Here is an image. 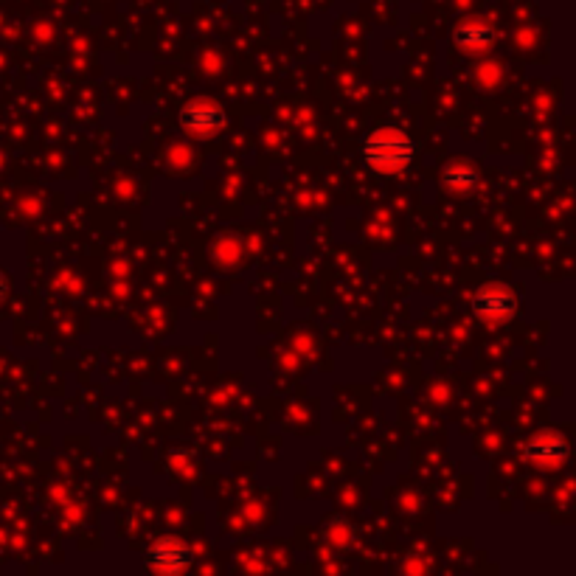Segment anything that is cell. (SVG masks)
I'll list each match as a JSON object with an SVG mask.
<instances>
[{
  "instance_id": "6da1fadb",
  "label": "cell",
  "mask_w": 576,
  "mask_h": 576,
  "mask_svg": "<svg viewBox=\"0 0 576 576\" xmlns=\"http://www.w3.org/2000/svg\"><path fill=\"white\" fill-rule=\"evenodd\" d=\"M416 155V144L411 135L399 127H380L363 144V161L369 169L380 175H397L408 169Z\"/></svg>"
},
{
  "instance_id": "7a4b0ae2",
  "label": "cell",
  "mask_w": 576,
  "mask_h": 576,
  "mask_svg": "<svg viewBox=\"0 0 576 576\" xmlns=\"http://www.w3.org/2000/svg\"><path fill=\"white\" fill-rule=\"evenodd\" d=\"M178 121H180V127H183L189 135L208 138V135L220 133L222 127L228 124V116H225V110H222L217 102H206V99H200V102L183 104Z\"/></svg>"
},
{
  "instance_id": "3957f363",
  "label": "cell",
  "mask_w": 576,
  "mask_h": 576,
  "mask_svg": "<svg viewBox=\"0 0 576 576\" xmlns=\"http://www.w3.org/2000/svg\"><path fill=\"white\" fill-rule=\"evenodd\" d=\"M515 310V293L509 287H503V284H487V287H481L473 296V312L481 321H489V324H498V321L512 318Z\"/></svg>"
},
{
  "instance_id": "277c9868",
  "label": "cell",
  "mask_w": 576,
  "mask_h": 576,
  "mask_svg": "<svg viewBox=\"0 0 576 576\" xmlns=\"http://www.w3.org/2000/svg\"><path fill=\"white\" fill-rule=\"evenodd\" d=\"M147 562L155 571L178 574V571H186L192 565V551L183 546V540H178V537H161L149 548Z\"/></svg>"
},
{
  "instance_id": "5b68a950",
  "label": "cell",
  "mask_w": 576,
  "mask_h": 576,
  "mask_svg": "<svg viewBox=\"0 0 576 576\" xmlns=\"http://www.w3.org/2000/svg\"><path fill=\"white\" fill-rule=\"evenodd\" d=\"M523 456L529 458L532 464H537V467H560L568 458V442L562 439L560 433L546 430V433H540V436H534V439L526 442Z\"/></svg>"
},
{
  "instance_id": "8992f818",
  "label": "cell",
  "mask_w": 576,
  "mask_h": 576,
  "mask_svg": "<svg viewBox=\"0 0 576 576\" xmlns=\"http://www.w3.org/2000/svg\"><path fill=\"white\" fill-rule=\"evenodd\" d=\"M492 40H495V31L481 20H467L456 29V43L467 51H481V48L492 45Z\"/></svg>"
},
{
  "instance_id": "52a82bcc",
  "label": "cell",
  "mask_w": 576,
  "mask_h": 576,
  "mask_svg": "<svg viewBox=\"0 0 576 576\" xmlns=\"http://www.w3.org/2000/svg\"><path fill=\"white\" fill-rule=\"evenodd\" d=\"M478 172H475V166L470 163H450L447 169H444L442 183L450 189V192H473L475 186H478Z\"/></svg>"
}]
</instances>
